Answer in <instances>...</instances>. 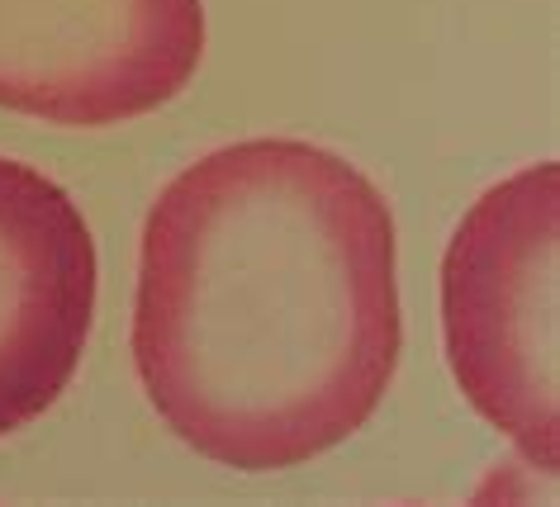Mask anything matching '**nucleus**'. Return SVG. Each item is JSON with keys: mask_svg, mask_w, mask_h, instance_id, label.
Returning a JSON list of instances; mask_svg holds the SVG:
<instances>
[{"mask_svg": "<svg viewBox=\"0 0 560 507\" xmlns=\"http://www.w3.org/2000/svg\"><path fill=\"white\" fill-rule=\"evenodd\" d=\"M101 257L58 180L0 157V436L34 427L91 342Z\"/></svg>", "mask_w": 560, "mask_h": 507, "instance_id": "4", "label": "nucleus"}, {"mask_svg": "<svg viewBox=\"0 0 560 507\" xmlns=\"http://www.w3.org/2000/svg\"><path fill=\"white\" fill-rule=\"evenodd\" d=\"M442 342L460 393L537 470L560 460V166L485 190L442 257Z\"/></svg>", "mask_w": 560, "mask_h": 507, "instance_id": "2", "label": "nucleus"}, {"mask_svg": "<svg viewBox=\"0 0 560 507\" xmlns=\"http://www.w3.org/2000/svg\"><path fill=\"white\" fill-rule=\"evenodd\" d=\"M399 346L395 219L338 152L247 138L148 209L133 365L195 456L243 474L318 460L371 422Z\"/></svg>", "mask_w": 560, "mask_h": 507, "instance_id": "1", "label": "nucleus"}, {"mask_svg": "<svg viewBox=\"0 0 560 507\" xmlns=\"http://www.w3.org/2000/svg\"><path fill=\"white\" fill-rule=\"evenodd\" d=\"M205 0H0V109L115 129L195 81Z\"/></svg>", "mask_w": 560, "mask_h": 507, "instance_id": "3", "label": "nucleus"}]
</instances>
